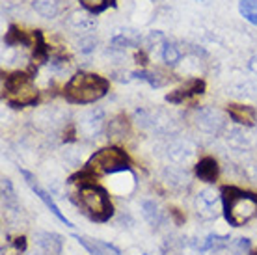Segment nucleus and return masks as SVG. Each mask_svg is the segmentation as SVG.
<instances>
[{"label": "nucleus", "instance_id": "4", "mask_svg": "<svg viewBox=\"0 0 257 255\" xmlns=\"http://www.w3.org/2000/svg\"><path fill=\"white\" fill-rule=\"evenodd\" d=\"M4 99L13 108H23L36 104L38 101V88L34 84L32 77L23 71H15L4 78Z\"/></svg>", "mask_w": 257, "mask_h": 255}, {"label": "nucleus", "instance_id": "18", "mask_svg": "<svg viewBox=\"0 0 257 255\" xmlns=\"http://www.w3.org/2000/svg\"><path fill=\"white\" fill-rule=\"evenodd\" d=\"M106 134H108V138H112V140H123V138H127L128 136V121L123 117V115H117V117H114V119L108 123Z\"/></svg>", "mask_w": 257, "mask_h": 255}, {"label": "nucleus", "instance_id": "23", "mask_svg": "<svg viewBox=\"0 0 257 255\" xmlns=\"http://www.w3.org/2000/svg\"><path fill=\"white\" fill-rule=\"evenodd\" d=\"M84 10H88L90 13H103L104 10L116 6V0H80Z\"/></svg>", "mask_w": 257, "mask_h": 255}, {"label": "nucleus", "instance_id": "25", "mask_svg": "<svg viewBox=\"0 0 257 255\" xmlns=\"http://www.w3.org/2000/svg\"><path fill=\"white\" fill-rule=\"evenodd\" d=\"M144 43H146V49H148V51H151V49H153V47H157L159 43H162V45L166 43V39H164L162 32H151L148 38L144 39Z\"/></svg>", "mask_w": 257, "mask_h": 255}, {"label": "nucleus", "instance_id": "9", "mask_svg": "<svg viewBox=\"0 0 257 255\" xmlns=\"http://www.w3.org/2000/svg\"><path fill=\"white\" fill-rule=\"evenodd\" d=\"M194 155H196V146H194L190 140H172L168 144V157L172 159V162L175 164H179V166H185L188 164L190 160L194 159Z\"/></svg>", "mask_w": 257, "mask_h": 255}, {"label": "nucleus", "instance_id": "28", "mask_svg": "<svg viewBox=\"0 0 257 255\" xmlns=\"http://www.w3.org/2000/svg\"><path fill=\"white\" fill-rule=\"evenodd\" d=\"M26 255H47V253L41 248H36V249H32V251H26Z\"/></svg>", "mask_w": 257, "mask_h": 255}, {"label": "nucleus", "instance_id": "20", "mask_svg": "<svg viewBox=\"0 0 257 255\" xmlns=\"http://www.w3.org/2000/svg\"><path fill=\"white\" fill-rule=\"evenodd\" d=\"M2 201H4L6 211H17V196H15V190L8 179L2 181Z\"/></svg>", "mask_w": 257, "mask_h": 255}, {"label": "nucleus", "instance_id": "21", "mask_svg": "<svg viewBox=\"0 0 257 255\" xmlns=\"http://www.w3.org/2000/svg\"><path fill=\"white\" fill-rule=\"evenodd\" d=\"M227 142L237 149H244V147L250 146L251 138L242 129H231V131H227Z\"/></svg>", "mask_w": 257, "mask_h": 255}, {"label": "nucleus", "instance_id": "15", "mask_svg": "<svg viewBox=\"0 0 257 255\" xmlns=\"http://www.w3.org/2000/svg\"><path fill=\"white\" fill-rule=\"evenodd\" d=\"M104 127H106V125H104V112L99 108L88 112L82 121V129L90 134V136H99V134L104 131Z\"/></svg>", "mask_w": 257, "mask_h": 255}, {"label": "nucleus", "instance_id": "6", "mask_svg": "<svg viewBox=\"0 0 257 255\" xmlns=\"http://www.w3.org/2000/svg\"><path fill=\"white\" fill-rule=\"evenodd\" d=\"M196 127L201 131V133L209 134V136H218L225 131V117L220 114L216 108H211V106H201V108L194 110L192 115Z\"/></svg>", "mask_w": 257, "mask_h": 255}, {"label": "nucleus", "instance_id": "11", "mask_svg": "<svg viewBox=\"0 0 257 255\" xmlns=\"http://www.w3.org/2000/svg\"><path fill=\"white\" fill-rule=\"evenodd\" d=\"M227 114L237 125H242V127H253L257 121V110L248 104H229Z\"/></svg>", "mask_w": 257, "mask_h": 255}, {"label": "nucleus", "instance_id": "1", "mask_svg": "<svg viewBox=\"0 0 257 255\" xmlns=\"http://www.w3.org/2000/svg\"><path fill=\"white\" fill-rule=\"evenodd\" d=\"M65 99L75 104H90L108 91V80L95 73H77L65 84Z\"/></svg>", "mask_w": 257, "mask_h": 255}, {"label": "nucleus", "instance_id": "16", "mask_svg": "<svg viewBox=\"0 0 257 255\" xmlns=\"http://www.w3.org/2000/svg\"><path fill=\"white\" fill-rule=\"evenodd\" d=\"M162 179L166 181L168 185L175 188V190H181L188 185V173L183 170V168H175V166H168L164 172H162Z\"/></svg>", "mask_w": 257, "mask_h": 255}, {"label": "nucleus", "instance_id": "10", "mask_svg": "<svg viewBox=\"0 0 257 255\" xmlns=\"http://www.w3.org/2000/svg\"><path fill=\"white\" fill-rule=\"evenodd\" d=\"M21 173L25 175L26 183H28V186H30V188H32V190L36 192V196H38V198L47 205V209H49V211H51L52 214H54V216L58 218V220L62 223H65V225H71V222L67 220V218H65V214H62V211L58 209V205L54 203V199L51 198V194H49L47 190H43V188H41V186L38 185V181H36V177H34L32 173L26 172V170H23Z\"/></svg>", "mask_w": 257, "mask_h": 255}, {"label": "nucleus", "instance_id": "19", "mask_svg": "<svg viewBox=\"0 0 257 255\" xmlns=\"http://www.w3.org/2000/svg\"><path fill=\"white\" fill-rule=\"evenodd\" d=\"M34 10L43 17H56L60 13V0H34Z\"/></svg>", "mask_w": 257, "mask_h": 255}, {"label": "nucleus", "instance_id": "8", "mask_svg": "<svg viewBox=\"0 0 257 255\" xmlns=\"http://www.w3.org/2000/svg\"><path fill=\"white\" fill-rule=\"evenodd\" d=\"M203 91H205V82L201 78H192V80L185 82L183 86H179L177 89L170 91L166 101L174 102V104H181V102H187L190 99H194V97L201 95Z\"/></svg>", "mask_w": 257, "mask_h": 255}, {"label": "nucleus", "instance_id": "27", "mask_svg": "<svg viewBox=\"0 0 257 255\" xmlns=\"http://www.w3.org/2000/svg\"><path fill=\"white\" fill-rule=\"evenodd\" d=\"M248 67H250L251 71H253V73H257V56H253L250 60V64H248Z\"/></svg>", "mask_w": 257, "mask_h": 255}, {"label": "nucleus", "instance_id": "7", "mask_svg": "<svg viewBox=\"0 0 257 255\" xmlns=\"http://www.w3.org/2000/svg\"><path fill=\"white\" fill-rule=\"evenodd\" d=\"M222 205H224V198L218 190L214 188H203V190L198 194V199H196V209H198V214L203 220H216L220 216V211H222Z\"/></svg>", "mask_w": 257, "mask_h": 255}, {"label": "nucleus", "instance_id": "2", "mask_svg": "<svg viewBox=\"0 0 257 255\" xmlns=\"http://www.w3.org/2000/svg\"><path fill=\"white\" fill-rule=\"evenodd\" d=\"M224 198V209L227 222L231 225H246L253 218H257V196L250 192H242L237 188H224L222 190Z\"/></svg>", "mask_w": 257, "mask_h": 255}, {"label": "nucleus", "instance_id": "29", "mask_svg": "<svg viewBox=\"0 0 257 255\" xmlns=\"http://www.w3.org/2000/svg\"><path fill=\"white\" fill-rule=\"evenodd\" d=\"M250 255H257V251H250Z\"/></svg>", "mask_w": 257, "mask_h": 255}, {"label": "nucleus", "instance_id": "12", "mask_svg": "<svg viewBox=\"0 0 257 255\" xmlns=\"http://www.w3.org/2000/svg\"><path fill=\"white\" fill-rule=\"evenodd\" d=\"M36 246L41 248L47 255H60L62 253V238L49 231H38L34 235Z\"/></svg>", "mask_w": 257, "mask_h": 255}, {"label": "nucleus", "instance_id": "3", "mask_svg": "<svg viewBox=\"0 0 257 255\" xmlns=\"http://www.w3.org/2000/svg\"><path fill=\"white\" fill-rule=\"evenodd\" d=\"M77 205L82 209L86 216H90L95 222H106L112 216V203L108 199V194L97 186L95 183L91 185H82L77 192Z\"/></svg>", "mask_w": 257, "mask_h": 255}, {"label": "nucleus", "instance_id": "26", "mask_svg": "<svg viewBox=\"0 0 257 255\" xmlns=\"http://www.w3.org/2000/svg\"><path fill=\"white\" fill-rule=\"evenodd\" d=\"M93 47H95V39L93 38H84V39H80V43H78V49L82 52H91Z\"/></svg>", "mask_w": 257, "mask_h": 255}, {"label": "nucleus", "instance_id": "24", "mask_svg": "<svg viewBox=\"0 0 257 255\" xmlns=\"http://www.w3.org/2000/svg\"><path fill=\"white\" fill-rule=\"evenodd\" d=\"M183 56V51L175 43H164L162 45V60L166 62L168 65H175Z\"/></svg>", "mask_w": 257, "mask_h": 255}, {"label": "nucleus", "instance_id": "22", "mask_svg": "<svg viewBox=\"0 0 257 255\" xmlns=\"http://www.w3.org/2000/svg\"><path fill=\"white\" fill-rule=\"evenodd\" d=\"M238 12L248 23L257 26V0H240L238 2Z\"/></svg>", "mask_w": 257, "mask_h": 255}, {"label": "nucleus", "instance_id": "13", "mask_svg": "<svg viewBox=\"0 0 257 255\" xmlns=\"http://www.w3.org/2000/svg\"><path fill=\"white\" fill-rule=\"evenodd\" d=\"M142 216L146 218V222L153 227H161L166 222V214L155 199H144L142 201Z\"/></svg>", "mask_w": 257, "mask_h": 255}, {"label": "nucleus", "instance_id": "14", "mask_svg": "<svg viewBox=\"0 0 257 255\" xmlns=\"http://www.w3.org/2000/svg\"><path fill=\"white\" fill-rule=\"evenodd\" d=\"M196 175L199 177V181L203 183H216V179L220 175V166L218 162L212 157H203L196 164Z\"/></svg>", "mask_w": 257, "mask_h": 255}, {"label": "nucleus", "instance_id": "5", "mask_svg": "<svg viewBox=\"0 0 257 255\" xmlns=\"http://www.w3.org/2000/svg\"><path fill=\"white\" fill-rule=\"evenodd\" d=\"M128 168V155L116 146L103 147L91 155L88 162H86V170L93 175H101V173H119L125 172Z\"/></svg>", "mask_w": 257, "mask_h": 255}, {"label": "nucleus", "instance_id": "17", "mask_svg": "<svg viewBox=\"0 0 257 255\" xmlns=\"http://www.w3.org/2000/svg\"><path fill=\"white\" fill-rule=\"evenodd\" d=\"M133 77L140 78V80H144V82H148L151 88H162V86H166L172 78L166 77V75H162V73H157V71H136V73H133Z\"/></svg>", "mask_w": 257, "mask_h": 255}]
</instances>
